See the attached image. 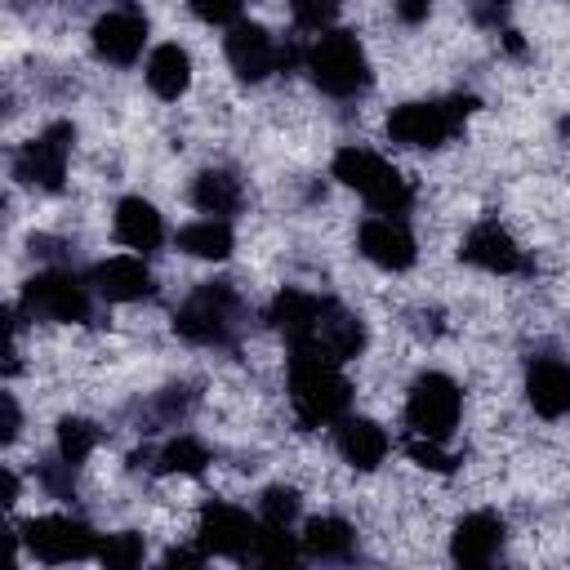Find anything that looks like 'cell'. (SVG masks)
I'll return each mask as SVG.
<instances>
[{
    "mask_svg": "<svg viewBox=\"0 0 570 570\" xmlns=\"http://www.w3.org/2000/svg\"><path fill=\"white\" fill-rule=\"evenodd\" d=\"M267 321L285 334L289 347H307L334 361H347L365 347V325L356 312H347L334 298L303 294V289H281L267 307Z\"/></svg>",
    "mask_w": 570,
    "mask_h": 570,
    "instance_id": "obj_1",
    "label": "cell"
},
{
    "mask_svg": "<svg viewBox=\"0 0 570 570\" xmlns=\"http://www.w3.org/2000/svg\"><path fill=\"white\" fill-rule=\"evenodd\" d=\"M289 401H294V414H298L303 428H321V423L343 419V410L352 401V387H347L334 356L294 347L289 352Z\"/></svg>",
    "mask_w": 570,
    "mask_h": 570,
    "instance_id": "obj_2",
    "label": "cell"
},
{
    "mask_svg": "<svg viewBox=\"0 0 570 570\" xmlns=\"http://www.w3.org/2000/svg\"><path fill=\"white\" fill-rule=\"evenodd\" d=\"M334 178L343 187H352L361 200H370L379 214H405L414 205V187L410 178L387 165L379 151H365V147H338L334 151Z\"/></svg>",
    "mask_w": 570,
    "mask_h": 570,
    "instance_id": "obj_3",
    "label": "cell"
},
{
    "mask_svg": "<svg viewBox=\"0 0 570 570\" xmlns=\"http://www.w3.org/2000/svg\"><path fill=\"white\" fill-rule=\"evenodd\" d=\"M307 71L321 94L352 98L370 85V58L352 31H321V40L307 53Z\"/></svg>",
    "mask_w": 570,
    "mask_h": 570,
    "instance_id": "obj_4",
    "label": "cell"
},
{
    "mask_svg": "<svg viewBox=\"0 0 570 570\" xmlns=\"http://www.w3.org/2000/svg\"><path fill=\"white\" fill-rule=\"evenodd\" d=\"M472 111H476L472 94H459L445 102H436V98L432 102H401L387 116V138L401 147H441L463 125V116H472Z\"/></svg>",
    "mask_w": 570,
    "mask_h": 570,
    "instance_id": "obj_5",
    "label": "cell"
},
{
    "mask_svg": "<svg viewBox=\"0 0 570 570\" xmlns=\"http://www.w3.org/2000/svg\"><path fill=\"white\" fill-rule=\"evenodd\" d=\"M71 142H76V129L67 120L40 129L31 142H22L13 151V178L36 187V191H62V178H67V160H71Z\"/></svg>",
    "mask_w": 570,
    "mask_h": 570,
    "instance_id": "obj_6",
    "label": "cell"
},
{
    "mask_svg": "<svg viewBox=\"0 0 570 570\" xmlns=\"http://www.w3.org/2000/svg\"><path fill=\"white\" fill-rule=\"evenodd\" d=\"M459 410H463V396H459V383L450 374H419L410 396H405V423L419 432V436H432V441H445L459 423Z\"/></svg>",
    "mask_w": 570,
    "mask_h": 570,
    "instance_id": "obj_7",
    "label": "cell"
},
{
    "mask_svg": "<svg viewBox=\"0 0 570 570\" xmlns=\"http://www.w3.org/2000/svg\"><path fill=\"white\" fill-rule=\"evenodd\" d=\"M232 321H236V289L227 281L200 285L174 312V330L183 338H191V343H227L232 338Z\"/></svg>",
    "mask_w": 570,
    "mask_h": 570,
    "instance_id": "obj_8",
    "label": "cell"
},
{
    "mask_svg": "<svg viewBox=\"0 0 570 570\" xmlns=\"http://www.w3.org/2000/svg\"><path fill=\"white\" fill-rule=\"evenodd\" d=\"M22 312L36 321H62V325H80L89 321V289L71 276V272H36L22 285Z\"/></svg>",
    "mask_w": 570,
    "mask_h": 570,
    "instance_id": "obj_9",
    "label": "cell"
},
{
    "mask_svg": "<svg viewBox=\"0 0 570 570\" xmlns=\"http://www.w3.org/2000/svg\"><path fill=\"white\" fill-rule=\"evenodd\" d=\"M258 521H249V512L223 503V499H209L200 508V525H196V543L205 552H218V557H232V561H254V543H258Z\"/></svg>",
    "mask_w": 570,
    "mask_h": 570,
    "instance_id": "obj_10",
    "label": "cell"
},
{
    "mask_svg": "<svg viewBox=\"0 0 570 570\" xmlns=\"http://www.w3.org/2000/svg\"><path fill=\"white\" fill-rule=\"evenodd\" d=\"M22 539L27 548L49 561V566H67V561H85V557H98V539L85 521L76 517H36L22 525Z\"/></svg>",
    "mask_w": 570,
    "mask_h": 570,
    "instance_id": "obj_11",
    "label": "cell"
},
{
    "mask_svg": "<svg viewBox=\"0 0 570 570\" xmlns=\"http://www.w3.org/2000/svg\"><path fill=\"white\" fill-rule=\"evenodd\" d=\"M227 62L240 80H267L276 67L289 62V53L258 22H232L227 27Z\"/></svg>",
    "mask_w": 570,
    "mask_h": 570,
    "instance_id": "obj_12",
    "label": "cell"
},
{
    "mask_svg": "<svg viewBox=\"0 0 570 570\" xmlns=\"http://www.w3.org/2000/svg\"><path fill=\"white\" fill-rule=\"evenodd\" d=\"M147 45V18L138 9H107L98 22H94V53L102 62H116V67H129Z\"/></svg>",
    "mask_w": 570,
    "mask_h": 570,
    "instance_id": "obj_13",
    "label": "cell"
},
{
    "mask_svg": "<svg viewBox=\"0 0 570 570\" xmlns=\"http://www.w3.org/2000/svg\"><path fill=\"white\" fill-rule=\"evenodd\" d=\"M356 240H361V254H365L370 263L387 267V272H405V267L419 258V249H414V236H410V227H405L396 214H383V218H365Z\"/></svg>",
    "mask_w": 570,
    "mask_h": 570,
    "instance_id": "obj_14",
    "label": "cell"
},
{
    "mask_svg": "<svg viewBox=\"0 0 570 570\" xmlns=\"http://www.w3.org/2000/svg\"><path fill=\"white\" fill-rule=\"evenodd\" d=\"M459 258H463V263H472V267H481V272H521V267H525V258H521V249H517L512 232H508V227H499L494 218L476 223V227L463 236Z\"/></svg>",
    "mask_w": 570,
    "mask_h": 570,
    "instance_id": "obj_15",
    "label": "cell"
},
{
    "mask_svg": "<svg viewBox=\"0 0 570 570\" xmlns=\"http://www.w3.org/2000/svg\"><path fill=\"white\" fill-rule=\"evenodd\" d=\"M503 548V517L499 512H468L459 525H454V539H450V557L459 566H490Z\"/></svg>",
    "mask_w": 570,
    "mask_h": 570,
    "instance_id": "obj_16",
    "label": "cell"
},
{
    "mask_svg": "<svg viewBox=\"0 0 570 570\" xmlns=\"http://www.w3.org/2000/svg\"><path fill=\"white\" fill-rule=\"evenodd\" d=\"M525 401L543 419H566L570 414V365L557 356H539L525 370Z\"/></svg>",
    "mask_w": 570,
    "mask_h": 570,
    "instance_id": "obj_17",
    "label": "cell"
},
{
    "mask_svg": "<svg viewBox=\"0 0 570 570\" xmlns=\"http://www.w3.org/2000/svg\"><path fill=\"white\" fill-rule=\"evenodd\" d=\"M94 289L107 298V303H134V298H147L156 285H151V272L142 258L134 254H116V258H102L94 267Z\"/></svg>",
    "mask_w": 570,
    "mask_h": 570,
    "instance_id": "obj_18",
    "label": "cell"
},
{
    "mask_svg": "<svg viewBox=\"0 0 570 570\" xmlns=\"http://www.w3.org/2000/svg\"><path fill=\"white\" fill-rule=\"evenodd\" d=\"M334 445H338V454H343L352 468L370 472V468H379L383 454H387V432H383L374 419H338Z\"/></svg>",
    "mask_w": 570,
    "mask_h": 570,
    "instance_id": "obj_19",
    "label": "cell"
},
{
    "mask_svg": "<svg viewBox=\"0 0 570 570\" xmlns=\"http://www.w3.org/2000/svg\"><path fill=\"white\" fill-rule=\"evenodd\" d=\"M116 240L129 245V249H142V254L156 249L165 240V223H160L156 205L142 200V196H125L116 205Z\"/></svg>",
    "mask_w": 570,
    "mask_h": 570,
    "instance_id": "obj_20",
    "label": "cell"
},
{
    "mask_svg": "<svg viewBox=\"0 0 570 570\" xmlns=\"http://www.w3.org/2000/svg\"><path fill=\"white\" fill-rule=\"evenodd\" d=\"M147 85L156 98H183L191 85V53L183 45H156L147 58Z\"/></svg>",
    "mask_w": 570,
    "mask_h": 570,
    "instance_id": "obj_21",
    "label": "cell"
},
{
    "mask_svg": "<svg viewBox=\"0 0 570 570\" xmlns=\"http://www.w3.org/2000/svg\"><path fill=\"white\" fill-rule=\"evenodd\" d=\"M303 552L321 561H347L356 552V530L343 517H312L303 525Z\"/></svg>",
    "mask_w": 570,
    "mask_h": 570,
    "instance_id": "obj_22",
    "label": "cell"
},
{
    "mask_svg": "<svg viewBox=\"0 0 570 570\" xmlns=\"http://www.w3.org/2000/svg\"><path fill=\"white\" fill-rule=\"evenodd\" d=\"M191 200H196L200 214L227 218V214H236L240 200H245V196H240V178L227 174V169H205V174L196 178V187H191Z\"/></svg>",
    "mask_w": 570,
    "mask_h": 570,
    "instance_id": "obj_23",
    "label": "cell"
},
{
    "mask_svg": "<svg viewBox=\"0 0 570 570\" xmlns=\"http://www.w3.org/2000/svg\"><path fill=\"white\" fill-rule=\"evenodd\" d=\"M232 245H236V236H232V227H227L223 218H200V223H187V227L178 232V249L191 254V258L218 263V258L232 254Z\"/></svg>",
    "mask_w": 570,
    "mask_h": 570,
    "instance_id": "obj_24",
    "label": "cell"
},
{
    "mask_svg": "<svg viewBox=\"0 0 570 570\" xmlns=\"http://www.w3.org/2000/svg\"><path fill=\"white\" fill-rule=\"evenodd\" d=\"M205 463H209V450L196 436H187V432L174 436V441H165L160 454H156V468L160 472H183V476H200Z\"/></svg>",
    "mask_w": 570,
    "mask_h": 570,
    "instance_id": "obj_25",
    "label": "cell"
},
{
    "mask_svg": "<svg viewBox=\"0 0 570 570\" xmlns=\"http://www.w3.org/2000/svg\"><path fill=\"white\" fill-rule=\"evenodd\" d=\"M94 445H98V428L89 423V419H62L58 423V459L62 463H85L89 454H94Z\"/></svg>",
    "mask_w": 570,
    "mask_h": 570,
    "instance_id": "obj_26",
    "label": "cell"
},
{
    "mask_svg": "<svg viewBox=\"0 0 570 570\" xmlns=\"http://www.w3.org/2000/svg\"><path fill=\"white\" fill-rule=\"evenodd\" d=\"M294 517H298V494H294L289 485H272V490H263V499H258V521H263V525H272V530H289Z\"/></svg>",
    "mask_w": 570,
    "mask_h": 570,
    "instance_id": "obj_27",
    "label": "cell"
},
{
    "mask_svg": "<svg viewBox=\"0 0 570 570\" xmlns=\"http://www.w3.org/2000/svg\"><path fill=\"white\" fill-rule=\"evenodd\" d=\"M142 539L134 534V530H120V534H107L102 543H98V561L107 566V570H129V566H138L142 561Z\"/></svg>",
    "mask_w": 570,
    "mask_h": 570,
    "instance_id": "obj_28",
    "label": "cell"
},
{
    "mask_svg": "<svg viewBox=\"0 0 570 570\" xmlns=\"http://www.w3.org/2000/svg\"><path fill=\"white\" fill-rule=\"evenodd\" d=\"M289 13L303 31H330L338 18V0H289Z\"/></svg>",
    "mask_w": 570,
    "mask_h": 570,
    "instance_id": "obj_29",
    "label": "cell"
},
{
    "mask_svg": "<svg viewBox=\"0 0 570 570\" xmlns=\"http://www.w3.org/2000/svg\"><path fill=\"white\" fill-rule=\"evenodd\" d=\"M405 454H410L414 463L432 468V472H450V468H454V454H445V450H441V441H432V436H419V432L405 441Z\"/></svg>",
    "mask_w": 570,
    "mask_h": 570,
    "instance_id": "obj_30",
    "label": "cell"
},
{
    "mask_svg": "<svg viewBox=\"0 0 570 570\" xmlns=\"http://www.w3.org/2000/svg\"><path fill=\"white\" fill-rule=\"evenodd\" d=\"M240 4H245V0H191V13H196L200 22L232 27V22H240Z\"/></svg>",
    "mask_w": 570,
    "mask_h": 570,
    "instance_id": "obj_31",
    "label": "cell"
},
{
    "mask_svg": "<svg viewBox=\"0 0 570 570\" xmlns=\"http://www.w3.org/2000/svg\"><path fill=\"white\" fill-rule=\"evenodd\" d=\"M0 405H4V432H0V441H13V436H18V428H22V414H18L13 392H4V396H0Z\"/></svg>",
    "mask_w": 570,
    "mask_h": 570,
    "instance_id": "obj_32",
    "label": "cell"
},
{
    "mask_svg": "<svg viewBox=\"0 0 570 570\" xmlns=\"http://www.w3.org/2000/svg\"><path fill=\"white\" fill-rule=\"evenodd\" d=\"M205 561V548H169L165 552V566L174 570V566H200Z\"/></svg>",
    "mask_w": 570,
    "mask_h": 570,
    "instance_id": "obj_33",
    "label": "cell"
},
{
    "mask_svg": "<svg viewBox=\"0 0 570 570\" xmlns=\"http://www.w3.org/2000/svg\"><path fill=\"white\" fill-rule=\"evenodd\" d=\"M428 9H432L428 0H396V18H401V22H410V27H414V22H423V18H428Z\"/></svg>",
    "mask_w": 570,
    "mask_h": 570,
    "instance_id": "obj_34",
    "label": "cell"
},
{
    "mask_svg": "<svg viewBox=\"0 0 570 570\" xmlns=\"http://www.w3.org/2000/svg\"><path fill=\"white\" fill-rule=\"evenodd\" d=\"M13 499H18V476L4 468V503H13Z\"/></svg>",
    "mask_w": 570,
    "mask_h": 570,
    "instance_id": "obj_35",
    "label": "cell"
}]
</instances>
